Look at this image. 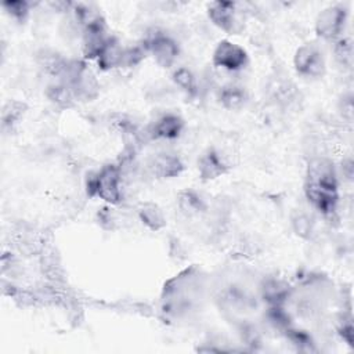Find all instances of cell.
Masks as SVG:
<instances>
[{
  "label": "cell",
  "mask_w": 354,
  "mask_h": 354,
  "mask_svg": "<svg viewBox=\"0 0 354 354\" xmlns=\"http://www.w3.org/2000/svg\"><path fill=\"white\" fill-rule=\"evenodd\" d=\"M206 289V275L198 267H189L165 282L160 311L171 319L187 318L202 306Z\"/></svg>",
  "instance_id": "1"
},
{
  "label": "cell",
  "mask_w": 354,
  "mask_h": 354,
  "mask_svg": "<svg viewBox=\"0 0 354 354\" xmlns=\"http://www.w3.org/2000/svg\"><path fill=\"white\" fill-rule=\"evenodd\" d=\"M86 194L106 205L116 206L123 201V170L120 165L108 163L86 178Z\"/></svg>",
  "instance_id": "2"
},
{
  "label": "cell",
  "mask_w": 354,
  "mask_h": 354,
  "mask_svg": "<svg viewBox=\"0 0 354 354\" xmlns=\"http://www.w3.org/2000/svg\"><path fill=\"white\" fill-rule=\"evenodd\" d=\"M61 80L69 86L76 101L90 102L100 95V82L86 59H69Z\"/></svg>",
  "instance_id": "3"
},
{
  "label": "cell",
  "mask_w": 354,
  "mask_h": 354,
  "mask_svg": "<svg viewBox=\"0 0 354 354\" xmlns=\"http://www.w3.org/2000/svg\"><path fill=\"white\" fill-rule=\"evenodd\" d=\"M206 12L209 21L228 35H239L245 28V12L236 1H212Z\"/></svg>",
  "instance_id": "4"
},
{
  "label": "cell",
  "mask_w": 354,
  "mask_h": 354,
  "mask_svg": "<svg viewBox=\"0 0 354 354\" xmlns=\"http://www.w3.org/2000/svg\"><path fill=\"white\" fill-rule=\"evenodd\" d=\"M142 44L153 61L165 69L171 68L180 55V46L177 40L160 29L151 30L142 40Z\"/></svg>",
  "instance_id": "5"
},
{
  "label": "cell",
  "mask_w": 354,
  "mask_h": 354,
  "mask_svg": "<svg viewBox=\"0 0 354 354\" xmlns=\"http://www.w3.org/2000/svg\"><path fill=\"white\" fill-rule=\"evenodd\" d=\"M348 10L343 4H332L322 8L314 21L315 35L326 41H336L343 37L347 25Z\"/></svg>",
  "instance_id": "6"
},
{
  "label": "cell",
  "mask_w": 354,
  "mask_h": 354,
  "mask_svg": "<svg viewBox=\"0 0 354 354\" xmlns=\"http://www.w3.org/2000/svg\"><path fill=\"white\" fill-rule=\"evenodd\" d=\"M293 68L304 79H319L326 72L325 54L318 44L304 43L295 51Z\"/></svg>",
  "instance_id": "7"
},
{
  "label": "cell",
  "mask_w": 354,
  "mask_h": 354,
  "mask_svg": "<svg viewBox=\"0 0 354 354\" xmlns=\"http://www.w3.org/2000/svg\"><path fill=\"white\" fill-rule=\"evenodd\" d=\"M212 62L218 69L227 72H239L248 65L249 55L246 50L238 43L223 39L216 44L213 50Z\"/></svg>",
  "instance_id": "8"
},
{
  "label": "cell",
  "mask_w": 354,
  "mask_h": 354,
  "mask_svg": "<svg viewBox=\"0 0 354 354\" xmlns=\"http://www.w3.org/2000/svg\"><path fill=\"white\" fill-rule=\"evenodd\" d=\"M306 183L339 192V174L335 163L325 156L313 158L307 165Z\"/></svg>",
  "instance_id": "9"
},
{
  "label": "cell",
  "mask_w": 354,
  "mask_h": 354,
  "mask_svg": "<svg viewBox=\"0 0 354 354\" xmlns=\"http://www.w3.org/2000/svg\"><path fill=\"white\" fill-rule=\"evenodd\" d=\"M185 127L184 119L176 112L158 115L145 129V136L155 141H173L180 138Z\"/></svg>",
  "instance_id": "10"
},
{
  "label": "cell",
  "mask_w": 354,
  "mask_h": 354,
  "mask_svg": "<svg viewBox=\"0 0 354 354\" xmlns=\"http://www.w3.org/2000/svg\"><path fill=\"white\" fill-rule=\"evenodd\" d=\"M148 171L159 180L178 177L184 170L181 156L173 151H159L153 153L147 163Z\"/></svg>",
  "instance_id": "11"
},
{
  "label": "cell",
  "mask_w": 354,
  "mask_h": 354,
  "mask_svg": "<svg viewBox=\"0 0 354 354\" xmlns=\"http://www.w3.org/2000/svg\"><path fill=\"white\" fill-rule=\"evenodd\" d=\"M198 174L203 181H212L227 174L230 163L225 155L216 147L206 148L198 158Z\"/></svg>",
  "instance_id": "12"
},
{
  "label": "cell",
  "mask_w": 354,
  "mask_h": 354,
  "mask_svg": "<svg viewBox=\"0 0 354 354\" xmlns=\"http://www.w3.org/2000/svg\"><path fill=\"white\" fill-rule=\"evenodd\" d=\"M304 196L307 202L322 216H333L339 205V192L304 183Z\"/></svg>",
  "instance_id": "13"
},
{
  "label": "cell",
  "mask_w": 354,
  "mask_h": 354,
  "mask_svg": "<svg viewBox=\"0 0 354 354\" xmlns=\"http://www.w3.org/2000/svg\"><path fill=\"white\" fill-rule=\"evenodd\" d=\"M293 288L283 279L267 277L259 285V296L267 306H286Z\"/></svg>",
  "instance_id": "14"
},
{
  "label": "cell",
  "mask_w": 354,
  "mask_h": 354,
  "mask_svg": "<svg viewBox=\"0 0 354 354\" xmlns=\"http://www.w3.org/2000/svg\"><path fill=\"white\" fill-rule=\"evenodd\" d=\"M176 203L178 210L185 217H198L207 212L209 206L205 198L192 188H185L178 191L176 196Z\"/></svg>",
  "instance_id": "15"
},
{
  "label": "cell",
  "mask_w": 354,
  "mask_h": 354,
  "mask_svg": "<svg viewBox=\"0 0 354 354\" xmlns=\"http://www.w3.org/2000/svg\"><path fill=\"white\" fill-rule=\"evenodd\" d=\"M36 61L41 71L58 80H61L66 72L69 59L65 58L61 53L51 50V48H43L36 54Z\"/></svg>",
  "instance_id": "16"
},
{
  "label": "cell",
  "mask_w": 354,
  "mask_h": 354,
  "mask_svg": "<svg viewBox=\"0 0 354 354\" xmlns=\"http://www.w3.org/2000/svg\"><path fill=\"white\" fill-rule=\"evenodd\" d=\"M123 50H124V46H122L120 40L116 36L111 35L109 40L106 41V44L104 46V48L101 50L100 55L95 59L97 66L101 71H111L115 68H120Z\"/></svg>",
  "instance_id": "17"
},
{
  "label": "cell",
  "mask_w": 354,
  "mask_h": 354,
  "mask_svg": "<svg viewBox=\"0 0 354 354\" xmlns=\"http://www.w3.org/2000/svg\"><path fill=\"white\" fill-rule=\"evenodd\" d=\"M217 98L223 108L228 111H239L248 104L249 94L245 87L230 83L220 87L217 93Z\"/></svg>",
  "instance_id": "18"
},
{
  "label": "cell",
  "mask_w": 354,
  "mask_h": 354,
  "mask_svg": "<svg viewBox=\"0 0 354 354\" xmlns=\"http://www.w3.org/2000/svg\"><path fill=\"white\" fill-rule=\"evenodd\" d=\"M138 220L151 231H160L166 227V216L162 207L151 201L140 203L137 207Z\"/></svg>",
  "instance_id": "19"
},
{
  "label": "cell",
  "mask_w": 354,
  "mask_h": 354,
  "mask_svg": "<svg viewBox=\"0 0 354 354\" xmlns=\"http://www.w3.org/2000/svg\"><path fill=\"white\" fill-rule=\"evenodd\" d=\"M46 97L59 109H69L77 102L69 86L62 80H57L55 83L50 84L46 90Z\"/></svg>",
  "instance_id": "20"
},
{
  "label": "cell",
  "mask_w": 354,
  "mask_h": 354,
  "mask_svg": "<svg viewBox=\"0 0 354 354\" xmlns=\"http://www.w3.org/2000/svg\"><path fill=\"white\" fill-rule=\"evenodd\" d=\"M171 80L181 91H184L189 97H195L199 91L198 79L195 73L187 66L176 68L171 73Z\"/></svg>",
  "instance_id": "21"
},
{
  "label": "cell",
  "mask_w": 354,
  "mask_h": 354,
  "mask_svg": "<svg viewBox=\"0 0 354 354\" xmlns=\"http://www.w3.org/2000/svg\"><path fill=\"white\" fill-rule=\"evenodd\" d=\"M290 225L292 230L295 232V235H297L301 239L310 241L313 239L314 234H315V227H314V220L311 218L310 214H307L303 210L295 212L290 217Z\"/></svg>",
  "instance_id": "22"
},
{
  "label": "cell",
  "mask_w": 354,
  "mask_h": 354,
  "mask_svg": "<svg viewBox=\"0 0 354 354\" xmlns=\"http://www.w3.org/2000/svg\"><path fill=\"white\" fill-rule=\"evenodd\" d=\"M147 55H148V53H147L142 43L134 44V46H127L123 50L120 68H127V69L136 68L137 65H140L145 59Z\"/></svg>",
  "instance_id": "23"
},
{
  "label": "cell",
  "mask_w": 354,
  "mask_h": 354,
  "mask_svg": "<svg viewBox=\"0 0 354 354\" xmlns=\"http://www.w3.org/2000/svg\"><path fill=\"white\" fill-rule=\"evenodd\" d=\"M4 11L17 22L22 24L26 21L29 12H30V4L24 0H15V1H4L1 4Z\"/></svg>",
  "instance_id": "24"
},
{
  "label": "cell",
  "mask_w": 354,
  "mask_h": 354,
  "mask_svg": "<svg viewBox=\"0 0 354 354\" xmlns=\"http://www.w3.org/2000/svg\"><path fill=\"white\" fill-rule=\"evenodd\" d=\"M333 54H335V58L336 61L346 66V68H350L351 66V62H353V46H351V41L348 39H344V37H340L339 40L333 41Z\"/></svg>",
  "instance_id": "25"
},
{
  "label": "cell",
  "mask_w": 354,
  "mask_h": 354,
  "mask_svg": "<svg viewBox=\"0 0 354 354\" xmlns=\"http://www.w3.org/2000/svg\"><path fill=\"white\" fill-rule=\"evenodd\" d=\"M25 109V104L19 102V101H10L4 105L3 108V113H1V120H3V127L6 126H14L21 116L24 115Z\"/></svg>",
  "instance_id": "26"
},
{
  "label": "cell",
  "mask_w": 354,
  "mask_h": 354,
  "mask_svg": "<svg viewBox=\"0 0 354 354\" xmlns=\"http://www.w3.org/2000/svg\"><path fill=\"white\" fill-rule=\"evenodd\" d=\"M97 223L102 230L112 231L118 227V214L112 205H105L97 212Z\"/></svg>",
  "instance_id": "27"
},
{
  "label": "cell",
  "mask_w": 354,
  "mask_h": 354,
  "mask_svg": "<svg viewBox=\"0 0 354 354\" xmlns=\"http://www.w3.org/2000/svg\"><path fill=\"white\" fill-rule=\"evenodd\" d=\"M342 171L348 180H351V177H353V162H351V159H347L346 162L342 163Z\"/></svg>",
  "instance_id": "28"
}]
</instances>
